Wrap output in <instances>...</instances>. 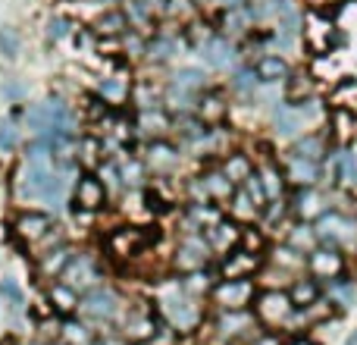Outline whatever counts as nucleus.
Wrapping results in <instances>:
<instances>
[{
    "instance_id": "nucleus-1",
    "label": "nucleus",
    "mask_w": 357,
    "mask_h": 345,
    "mask_svg": "<svg viewBox=\"0 0 357 345\" xmlns=\"http://www.w3.org/2000/svg\"><path fill=\"white\" fill-rule=\"evenodd\" d=\"M154 308L160 314V321L167 323L173 333H195L201 330V323H207V311L204 302L178 286V277H160L154 283Z\"/></svg>"
},
{
    "instance_id": "nucleus-2",
    "label": "nucleus",
    "mask_w": 357,
    "mask_h": 345,
    "mask_svg": "<svg viewBox=\"0 0 357 345\" xmlns=\"http://www.w3.org/2000/svg\"><path fill=\"white\" fill-rule=\"evenodd\" d=\"M22 129H29V135H50L56 129H75V113L60 94H50V98L25 107Z\"/></svg>"
},
{
    "instance_id": "nucleus-3",
    "label": "nucleus",
    "mask_w": 357,
    "mask_h": 345,
    "mask_svg": "<svg viewBox=\"0 0 357 345\" xmlns=\"http://www.w3.org/2000/svg\"><path fill=\"white\" fill-rule=\"evenodd\" d=\"M123 311H126V298L113 283L94 286V289L82 292V298H79V317L98 323V327L116 323L119 317H123Z\"/></svg>"
},
{
    "instance_id": "nucleus-4",
    "label": "nucleus",
    "mask_w": 357,
    "mask_h": 345,
    "mask_svg": "<svg viewBox=\"0 0 357 345\" xmlns=\"http://www.w3.org/2000/svg\"><path fill=\"white\" fill-rule=\"evenodd\" d=\"M60 223L54 220L50 210H41V207H19L10 220V239L16 242L22 251H35L44 239H47Z\"/></svg>"
},
{
    "instance_id": "nucleus-5",
    "label": "nucleus",
    "mask_w": 357,
    "mask_h": 345,
    "mask_svg": "<svg viewBox=\"0 0 357 345\" xmlns=\"http://www.w3.org/2000/svg\"><path fill=\"white\" fill-rule=\"evenodd\" d=\"M314 226H317V235H320L323 245H333L345 254L357 251V214H348V210H339V207H326L314 220Z\"/></svg>"
},
{
    "instance_id": "nucleus-6",
    "label": "nucleus",
    "mask_w": 357,
    "mask_h": 345,
    "mask_svg": "<svg viewBox=\"0 0 357 345\" xmlns=\"http://www.w3.org/2000/svg\"><path fill=\"white\" fill-rule=\"evenodd\" d=\"M216 264V254L204 233H178L169 251V273H191Z\"/></svg>"
},
{
    "instance_id": "nucleus-7",
    "label": "nucleus",
    "mask_w": 357,
    "mask_h": 345,
    "mask_svg": "<svg viewBox=\"0 0 357 345\" xmlns=\"http://www.w3.org/2000/svg\"><path fill=\"white\" fill-rule=\"evenodd\" d=\"M254 317L264 330H285V323L295 314V302H291L289 289H276V286H260L257 298L251 304Z\"/></svg>"
},
{
    "instance_id": "nucleus-8",
    "label": "nucleus",
    "mask_w": 357,
    "mask_h": 345,
    "mask_svg": "<svg viewBox=\"0 0 357 345\" xmlns=\"http://www.w3.org/2000/svg\"><path fill=\"white\" fill-rule=\"evenodd\" d=\"M195 54L201 57L204 66H207L210 73H232V69L245 60L241 44L232 41V38H226V35H220V31H210V35L195 47Z\"/></svg>"
},
{
    "instance_id": "nucleus-9",
    "label": "nucleus",
    "mask_w": 357,
    "mask_h": 345,
    "mask_svg": "<svg viewBox=\"0 0 357 345\" xmlns=\"http://www.w3.org/2000/svg\"><path fill=\"white\" fill-rule=\"evenodd\" d=\"M63 283L73 286L75 292H88L94 289V286L107 283V270H104V254L98 251H88V248H79V251L73 254V260H69V267L63 270Z\"/></svg>"
},
{
    "instance_id": "nucleus-10",
    "label": "nucleus",
    "mask_w": 357,
    "mask_h": 345,
    "mask_svg": "<svg viewBox=\"0 0 357 345\" xmlns=\"http://www.w3.org/2000/svg\"><path fill=\"white\" fill-rule=\"evenodd\" d=\"M163 321L157 314L154 304H135V308H126L119 317V336L129 345H148L157 339Z\"/></svg>"
},
{
    "instance_id": "nucleus-11",
    "label": "nucleus",
    "mask_w": 357,
    "mask_h": 345,
    "mask_svg": "<svg viewBox=\"0 0 357 345\" xmlns=\"http://www.w3.org/2000/svg\"><path fill=\"white\" fill-rule=\"evenodd\" d=\"M50 170H54V163L19 161V167L13 170V179H10L13 198H16L19 204H41V195H44V185H47V179H50Z\"/></svg>"
},
{
    "instance_id": "nucleus-12",
    "label": "nucleus",
    "mask_w": 357,
    "mask_h": 345,
    "mask_svg": "<svg viewBox=\"0 0 357 345\" xmlns=\"http://www.w3.org/2000/svg\"><path fill=\"white\" fill-rule=\"evenodd\" d=\"M257 279L241 277V279H216L210 289L207 302L213 304V311H248L257 298Z\"/></svg>"
},
{
    "instance_id": "nucleus-13",
    "label": "nucleus",
    "mask_w": 357,
    "mask_h": 345,
    "mask_svg": "<svg viewBox=\"0 0 357 345\" xmlns=\"http://www.w3.org/2000/svg\"><path fill=\"white\" fill-rule=\"evenodd\" d=\"M110 201H113V195L107 191L104 179H100L94 170H79V176L73 179V195H69V204H75V207L100 216L104 210H110Z\"/></svg>"
},
{
    "instance_id": "nucleus-14",
    "label": "nucleus",
    "mask_w": 357,
    "mask_h": 345,
    "mask_svg": "<svg viewBox=\"0 0 357 345\" xmlns=\"http://www.w3.org/2000/svg\"><path fill=\"white\" fill-rule=\"evenodd\" d=\"M151 235L144 233V226H135V223H119L107 233L104 248L113 260H135L142 254H148Z\"/></svg>"
},
{
    "instance_id": "nucleus-15",
    "label": "nucleus",
    "mask_w": 357,
    "mask_h": 345,
    "mask_svg": "<svg viewBox=\"0 0 357 345\" xmlns=\"http://www.w3.org/2000/svg\"><path fill=\"white\" fill-rule=\"evenodd\" d=\"M138 154H142L151 179L154 176H176L178 167H182V161H185L182 145L173 142V138H151V142L142 145Z\"/></svg>"
},
{
    "instance_id": "nucleus-16",
    "label": "nucleus",
    "mask_w": 357,
    "mask_h": 345,
    "mask_svg": "<svg viewBox=\"0 0 357 345\" xmlns=\"http://www.w3.org/2000/svg\"><path fill=\"white\" fill-rule=\"evenodd\" d=\"M210 330H213L216 342H226V345H238L248 342L254 333L260 330L257 317L254 311H216L213 321H210Z\"/></svg>"
},
{
    "instance_id": "nucleus-17",
    "label": "nucleus",
    "mask_w": 357,
    "mask_h": 345,
    "mask_svg": "<svg viewBox=\"0 0 357 345\" xmlns=\"http://www.w3.org/2000/svg\"><path fill=\"white\" fill-rule=\"evenodd\" d=\"M348 254L339 251V248L333 245H317L314 251H307V258H304V273H310L314 279H320V283H329V279H339L342 273H348Z\"/></svg>"
},
{
    "instance_id": "nucleus-18",
    "label": "nucleus",
    "mask_w": 357,
    "mask_h": 345,
    "mask_svg": "<svg viewBox=\"0 0 357 345\" xmlns=\"http://www.w3.org/2000/svg\"><path fill=\"white\" fill-rule=\"evenodd\" d=\"M178 50H188L182 38V29L173 25V29H157V31H148V47H144V63L148 66H167L178 57Z\"/></svg>"
},
{
    "instance_id": "nucleus-19",
    "label": "nucleus",
    "mask_w": 357,
    "mask_h": 345,
    "mask_svg": "<svg viewBox=\"0 0 357 345\" xmlns=\"http://www.w3.org/2000/svg\"><path fill=\"white\" fill-rule=\"evenodd\" d=\"M264 260H266V254L251 251V248L238 245V248H232L229 254L216 258L213 267H216V273H220V279H241V277L257 279V273H260V267H264Z\"/></svg>"
},
{
    "instance_id": "nucleus-20",
    "label": "nucleus",
    "mask_w": 357,
    "mask_h": 345,
    "mask_svg": "<svg viewBox=\"0 0 357 345\" xmlns=\"http://www.w3.org/2000/svg\"><path fill=\"white\" fill-rule=\"evenodd\" d=\"M75 251H79V245H75L73 239H66V242H60V245L47 248V251L35 254V258H31V270H35V277L41 279L44 286L56 283V279L63 277V270L69 267V260H73Z\"/></svg>"
},
{
    "instance_id": "nucleus-21",
    "label": "nucleus",
    "mask_w": 357,
    "mask_h": 345,
    "mask_svg": "<svg viewBox=\"0 0 357 345\" xmlns=\"http://www.w3.org/2000/svg\"><path fill=\"white\" fill-rule=\"evenodd\" d=\"M279 163H282V172L291 189H314V185L326 182V167L320 161H307V157H298L291 151H282Z\"/></svg>"
},
{
    "instance_id": "nucleus-22",
    "label": "nucleus",
    "mask_w": 357,
    "mask_h": 345,
    "mask_svg": "<svg viewBox=\"0 0 357 345\" xmlns=\"http://www.w3.org/2000/svg\"><path fill=\"white\" fill-rule=\"evenodd\" d=\"M254 172L260 179V189H264L266 201H279V198H289L291 185L282 172V163L273 151H264V154H254Z\"/></svg>"
},
{
    "instance_id": "nucleus-23",
    "label": "nucleus",
    "mask_w": 357,
    "mask_h": 345,
    "mask_svg": "<svg viewBox=\"0 0 357 345\" xmlns=\"http://www.w3.org/2000/svg\"><path fill=\"white\" fill-rule=\"evenodd\" d=\"M270 129L276 138L291 142V138H298L301 132H310V126H307V119H304L301 107L279 98V101H273V107H270Z\"/></svg>"
},
{
    "instance_id": "nucleus-24",
    "label": "nucleus",
    "mask_w": 357,
    "mask_h": 345,
    "mask_svg": "<svg viewBox=\"0 0 357 345\" xmlns=\"http://www.w3.org/2000/svg\"><path fill=\"white\" fill-rule=\"evenodd\" d=\"M285 201H289V210L295 220L314 223L317 216L329 207V191L323 189V185H314V189H291Z\"/></svg>"
},
{
    "instance_id": "nucleus-25",
    "label": "nucleus",
    "mask_w": 357,
    "mask_h": 345,
    "mask_svg": "<svg viewBox=\"0 0 357 345\" xmlns=\"http://www.w3.org/2000/svg\"><path fill=\"white\" fill-rule=\"evenodd\" d=\"M132 132L142 135L144 142H151V138H173V113H169L167 107L135 110V117H132Z\"/></svg>"
},
{
    "instance_id": "nucleus-26",
    "label": "nucleus",
    "mask_w": 357,
    "mask_h": 345,
    "mask_svg": "<svg viewBox=\"0 0 357 345\" xmlns=\"http://www.w3.org/2000/svg\"><path fill=\"white\" fill-rule=\"evenodd\" d=\"M229 110H232V101H229L226 88H220V85L204 88V91L195 98V113L207 126H226Z\"/></svg>"
},
{
    "instance_id": "nucleus-27",
    "label": "nucleus",
    "mask_w": 357,
    "mask_h": 345,
    "mask_svg": "<svg viewBox=\"0 0 357 345\" xmlns=\"http://www.w3.org/2000/svg\"><path fill=\"white\" fill-rule=\"evenodd\" d=\"M132 85H135V79H132V69H116V73H107L104 79L98 82L94 94H98V98L104 101L107 107H113V110H123V107L129 104V98H132Z\"/></svg>"
},
{
    "instance_id": "nucleus-28",
    "label": "nucleus",
    "mask_w": 357,
    "mask_h": 345,
    "mask_svg": "<svg viewBox=\"0 0 357 345\" xmlns=\"http://www.w3.org/2000/svg\"><path fill=\"white\" fill-rule=\"evenodd\" d=\"M333 148H335V142H333V135H329V129L323 126V129H310V132H301L298 138H291L285 151H291V154H298V157H307V161H320L323 163L329 154H333Z\"/></svg>"
},
{
    "instance_id": "nucleus-29",
    "label": "nucleus",
    "mask_w": 357,
    "mask_h": 345,
    "mask_svg": "<svg viewBox=\"0 0 357 345\" xmlns=\"http://www.w3.org/2000/svg\"><path fill=\"white\" fill-rule=\"evenodd\" d=\"M254 73H257L260 85H282L285 79H289V73L295 69V63L289 60L285 54H279V50H264V54H257L251 60Z\"/></svg>"
},
{
    "instance_id": "nucleus-30",
    "label": "nucleus",
    "mask_w": 357,
    "mask_h": 345,
    "mask_svg": "<svg viewBox=\"0 0 357 345\" xmlns=\"http://www.w3.org/2000/svg\"><path fill=\"white\" fill-rule=\"evenodd\" d=\"M126 10V16H129L132 29H154V25H160L163 19H167V6L169 0H119Z\"/></svg>"
},
{
    "instance_id": "nucleus-31",
    "label": "nucleus",
    "mask_w": 357,
    "mask_h": 345,
    "mask_svg": "<svg viewBox=\"0 0 357 345\" xmlns=\"http://www.w3.org/2000/svg\"><path fill=\"white\" fill-rule=\"evenodd\" d=\"M241 233H245V226L235 223L229 214H222V220H216L210 229H204V235H207V242H210V248H213L216 258H222V254H229L232 248H238Z\"/></svg>"
},
{
    "instance_id": "nucleus-32",
    "label": "nucleus",
    "mask_w": 357,
    "mask_h": 345,
    "mask_svg": "<svg viewBox=\"0 0 357 345\" xmlns=\"http://www.w3.org/2000/svg\"><path fill=\"white\" fill-rule=\"evenodd\" d=\"M317 94H320L317 75L304 66H295L289 73V79L282 82V101H289V104H301V101H310Z\"/></svg>"
},
{
    "instance_id": "nucleus-33",
    "label": "nucleus",
    "mask_w": 357,
    "mask_h": 345,
    "mask_svg": "<svg viewBox=\"0 0 357 345\" xmlns=\"http://www.w3.org/2000/svg\"><path fill=\"white\" fill-rule=\"evenodd\" d=\"M129 29H132V22L123 6H104V13L91 22V35L98 38V41H116V38H123Z\"/></svg>"
},
{
    "instance_id": "nucleus-34",
    "label": "nucleus",
    "mask_w": 357,
    "mask_h": 345,
    "mask_svg": "<svg viewBox=\"0 0 357 345\" xmlns=\"http://www.w3.org/2000/svg\"><path fill=\"white\" fill-rule=\"evenodd\" d=\"M197 179H201V185H204V191H207L210 201L220 204V207H226L229 198H232V191H235V185L229 182L226 172L216 167V161H210L204 170H197Z\"/></svg>"
},
{
    "instance_id": "nucleus-35",
    "label": "nucleus",
    "mask_w": 357,
    "mask_h": 345,
    "mask_svg": "<svg viewBox=\"0 0 357 345\" xmlns=\"http://www.w3.org/2000/svg\"><path fill=\"white\" fill-rule=\"evenodd\" d=\"M220 16H216V31L220 35H226V38H232V41H245L248 35L254 31V22H251V16H248V10L245 6H232V10H216Z\"/></svg>"
},
{
    "instance_id": "nucleus-36",
    "label": "nucleus",
    "mask_w": 357,
    "mask_h": 345,
    "mask_svg": "<svg viewBox=\"0 0 357 345\" xmlns=\"http://www.w3.org/2000/svg\"><path fill=\"white\" fill-rule=\"evenodd\" d=\"M326 129L333 135L335 145H351L357 138V113L354 107H329V119H326Z\"/></svg>"
},
{
    "instance_id": "nucleus-37",
    "label": "nucleus",
    "mask_w": 357,
    "mask_h": 345,
    "mask_svg": "<svg viewBox=\"0 0 357 345\" xmlns=\"http://www.w3.org/2000/svg\"><path fill=\"white\" fill-rule=\"evenodd\" d=\"M323 298L333 304L335 314L354 308V304H357V286H354L351 273H342L339 279H329V283H323Z\"/></svg>"
},
{
    "instance_id": "nucleus-38",
    "label": "nucleus",
    "mask_w": 357,
    "mask_h": 345,
    "mask_svg": "<svg viewBox=\"0 0 357 345\" xmlns=\"http://www.w3.org/2000/svg\"><path fill=\"white\" fill-rule=\"evenodd\" d=\"M44 298H47L50 311H54L56 317H73L79 314V292L73 289V286H66L63 279H56V283H47L44 286Z\"/></svg>"
},
{
    "instance_id": "nucleus-39",
    "label": "nucleus",
    "mask_w": 357,
    "mask_h": 345,
    "mask_svg": "<svg viewBox=\"0 0 357 345\" xmlns=\"http://www.w3.org/2000/svg\"><path fill=\"white\" fill-rule=\"evenodd\" d=\"M216 167H220L222 172H226V176H229V182H232L235 189H238V185L245 182V179L254 172V157L248 154L245 148H229L226 154H220V157H216Z\"/></svg>"
},
{
    "instance_id": "nucleus-40",
    "label": "nucleus",
    "mask_w": 357,
    "mask_h": 345,
    "mask_svg": "<svg viewBox=\"0 0 357 345\" xmlns=\"http://www.w3.org/2000/svg\"><path fill=\"white\" fill-rule=\"evenodd\" d=\"M222 210H226V214L232 216L235 223H241V226H254V223H260L264 204H257V201H254V198L238 185V189L232 191V198H229V204H226Z\"/></svg>"
},
{
    "instance_id": "nucleus-41",
    "label": "nucleus",
    "mask_w": 357,
    "mask_h": 345,
    "mask_svg": "<svg viewBox=\"0 0 357 345\" xmlns=\"http://www.w3.org/2000/svg\"><path fill=\"white\" fill-rule=\"evenodd\" d=\"M304 258H307V254L295 251V248H291L289 242H282V239H279V242H270V245H266V264L279 267V270L291 273V277L304 273Z\"/></svg>"
},
{
    "instance_id": "nucleus-42",
    "label": "nucleus",
    "mask_w": 357,
    "mask_h": 345,
    "mask_svg": "<svg viewBox=\"0 0 357 345\" xmlns=\"http://www.w3.org/2000/svg\"><path fill=\"white\" fill-rule=\"evenodd\" d=\"M167 85H173V88H182V91H188V94H201L204 88H210L213 82H210V73H207V66H178L169 73V82Z\"/></svg>"
},
{
    "instance_id": "nucleus-43",
    "label": "nucleus",
    "mask_w": 357,
    "mask_h": 345,
    "mask_svg": "<svg viewBox=\"0 0 357 345\" xmlns=\"http://www.w3.org/2000/svg\"><path fill=\"white\" fill-rule=\"evenodd\" d=\"M226 88H229L232 98H254L264 85H260V79H257V73H254L251 63H238V66L229 73Z\"/></svg>"
},
{
    "instance_id": "nucleus-44",
    "label": "nucleus",
    "mask_w": 357,
    "mask_h": 345,
    "mask_svg": "<svg viewBox=\"0 0 357 345\" xmlns=\"http://www.w3.org/2000/svg\"><path fill=\"white\" fill-rule=\"evenodd\" d=\"M282 242H289L295 251L307 254V251H314V248L320 245V235H317V226L310 220H291L289 229L282 233Z\"/></svg>"
},
{
    "instance_id": "nucleus-45",
    "label": "nucleus",
    "mask_w": 357,
    "mask_h": 345,
    "mask_svg": "<svg viewBox=\"0 0 357 345\" xmlns=\"http://www.w3.org/2000/svg\"><path fill=\"white\" fill-rule=\"evenodd\" d=\"M289 295H291V302H295V308H307V304L323 298V283L314 279L310 273H298L289 283Z\"/></svg>"
},
{
    "instance_id": "nucleus-46",
    "label": "nucleus",
    "mask_w": 357,
    "mask_h": 345,
    "mask_svg": "<svg viewBox=\"0 0 357 345\" xmlns=\"http://www.w3.org/2000/svg\"><path fill=\"white\" fill-rule=\"evenodd\" d=\"M60 339L66 345H94L98 330H91L85 323V317L73 314V317H60Z\"/></svg>"
},
{
    "instance_id": "nucleus-47",
    "label": "nucleus",
    "mask_w": 357,
    "mask_h": 345,
    "mask_svg": "<svg viewBox=\"0 0 357 345\" xmlns=\"http://www.w3.org/2000/svg\"><path fill=\"white\" fill-rule=\"evenodd\" d=\"M22 148V126L16 123V117L0 119V154H13Z\"/></svg>"
},
{
    "instance_id": "nucleus-48",
    "label": "nucleus",
    "mask_w": 357,
    "mask_h": 345,
    "mask_svg": "<svg viewBox=\"0 0 357 345\" xmlns=\"http://www.w3.org/2000/svg\"><path fill=\"white\" fill-rule=\"evenodd\" d=\"M69 35H75V22L69 16L56 13V16L47 19V38H50V41H66Z\"/></svg>"
},
{
    "instance_id": "nucleus-49",
    "label": "nucleus",
    "mask_w": 357,
    "mask_h": 345,
    "mask_svg": "<svg viewBox=\"0 0 357 345\" xmlns=\"http://www.w3.org/2000/svg\"><path fill=\"white\" fill-rule=\"evenodd\" d=\"M0 54L6 57V60H13V57L19 54V35H16V29H0Z\"/></svg>"
},
{
    "instance_id": "nucleus-50",
    "label": "nucleus",
    "mask_w": 357,
    "mask_h": 345,
    "mask_svg": "<svg viewBox=\"0 0 357 345\" xmlns=\"http://www.w3.org/2000/svg\"><path fill=\"white\" fill-rule=\"evenodd\" d=\"M0 298H3V302L10 304L13 311L22 308V289H19L13 279H3V283H0Z\"/></svg>"
},
{
    "instance_id": "nucleus-51",
    "label": "nucleus",
    "mask_w": 357,
    "mask_h": 345,
    "mask_svg": "<svg viewBox=\"0 0 357 345\" xmlns=\"http://www.w3.org/2000/svg\"><path fill=\"white\" fill-rule=\"evenodd\" d=\"M245 345H285V339H282V333H279V330H264V327H260Z\"/></svg>"
},
{
    "instance_id": "nucleus-52",
    "label": "nucleus",
    "mask_w": 357,
    "mask_h": 345,
    "mask_svg": "<svg viewBox=\"0 0 357 345\" xmlns=\"http://www.w3.org/2000/svg\"><path fill=\"white\" fill-rule=\"evenodd\" d=\"M195 3H197V10H213V3H216V0H195Z\"/></svg>"
},
{
    "instance_id": "nucleus-53",
    "label": "nucleus",
    "mask_w": 357,
    "mask_h": 345,
    "mask_svg": "<svg viewBox=\"0 0 357 345\" xmlns=\"http://www.w3.org/2000/svg\"><path fill=\"white\" fill-rule=\"evenodd\" d=\"M345 345H357V330H354V333H351V336H348V339H345Z\"/></svg>"
},
{
    "instance_id": "nucleus-54",
    "label": "nucleus",
    "mask_w": 357,
    "mask_h": 345,
    "mask_svg": "<svg viewBox=\"0 0 357 345\" xmlns=\"http://www.w3.org/2000/svg\"><path fill=\"white\" fill-rule=\"evenodd\" d=\"M98 3H100V6H116L119 0H98Z\"/></svg>"
},
{
    "instance_id": "nucleus-55",
    "label": "nucleus",
    "mask_w": 357,
    "mask_h": 345,
    "mask_svg": "<svg viewBox=\"0 0 357 345\" xmlns=\"http://www.w3.org/2000/svg\"><path fill=\"white\" fill-rule=\"evenodd\" d=\"M47 345H66V342H63V339H56V342H47Z\"/></svg>"
},
{
    "instance_id": "nucleus-56",
    "label": "nucleus",
    "mask_w": 357,
    "mask_h": 345,
    "mask_svg": "<svg viewBox=\"0 0 357 345\" xmlns=\"http://www.w3.org/2000/svg\"><path fill=\"white\" fill-rule=\"evenodd\" d=\"M354 264H357V251H354Z\"/></svg>"
}]
</instances>
